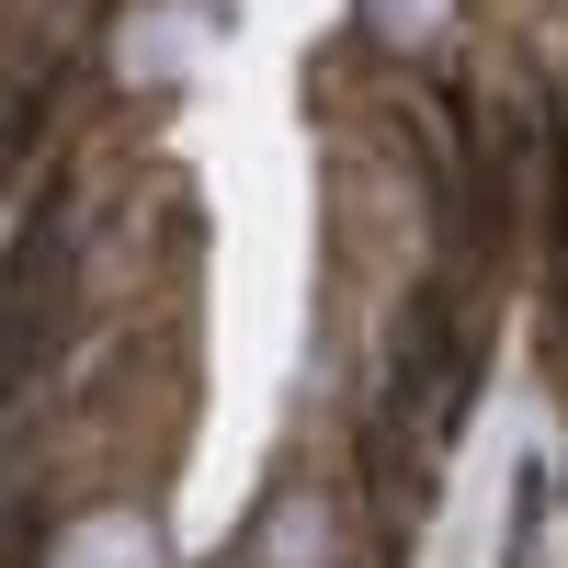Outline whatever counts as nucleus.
<instances>
[{
  "instance_id": "f257e3e1",
  "label": "nucleus",
  "mask_w": 568,
  "mask_h": 568,
  "mask_svg": "<svg viewBox=\"0 0 568 568\" xmlns=\"http://www.w3.org/2000/svg\"><path fill=\"white\" fill-rule=\"evenodd\" d=\"M45 568H171V535L149 500H91L45 535Z\"/></svg>"
},
{
  "instance_id": "f03ea898",
  "label": "nucleus",
  "mask_w": 568,
  "mask_h": 568,
  "mask_svg": "<svg viewBox=\"0 0 568 568\" xmlns=\"http://www.w3.org/2000/svg\"><path fill=\"white\" fill-rule=\"evenodd\" d=\"M251 568H342V511H329L318 489L273 500V511H262V535H251Z\"/></svg>"
}]
</instances>
